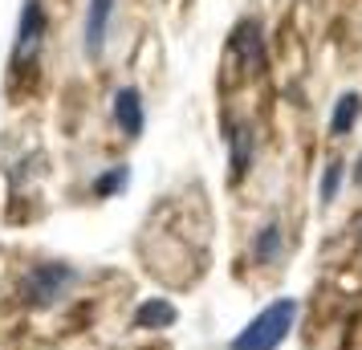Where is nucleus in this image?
I'll return each instance as SVG.
<instances>
[{
	"mask_svg": "<svg viewBox=\"0 0 362 350\" xmlns=\"http://www.w3.org/2000/svg\"><path fill=\"white\" fill-rule=\"evenodd\" d=\"M297 314H301L297 298H273L264 310L248 317L245 330L228 342V350H281L297 326Z\"/></svg>",
	"mask_w": 362,
	"mask_h": 350,
	"instance_id": "f257e3e1",
	"label": "nucleus"
},
{
	"mask_svg": "<svg viewBox=\"0 0 362 350\" xmlns=\"http://www.w3.org/2000/svg\"><path fill=\"white\" fill-rule=\"evenodd\" d=\"M78 281V269L74 265H62V261H41V265L29 269V277H25V305H33V310H45L53 305L57 298H66V289Z\"/></svg>",
	"mask_w": 362,
	"mask_h": 350,
	"instance_id": "f03ea898",
	"label": "nucleus"
},
{
	"mask_svg": "<svg viewBox=\"0 0 362 350\" xmlns=\"http://www.w3.org/2000/svg\"><path fill=\"white\" fill-rule=\"evenodd\" d=\"M228 57L245 69V74H261L264 69V29H261V21L257 17H245V21L232 25Z\"/></svg>",
	"mask_w": 362,
	"mask_h": 350,
	"instance_id": "7ed1b4c3",
	"label": "nucleus"
},
{
	"mask_svg": "<svg viewBox=\"0 0 362 350\" xmlns=\"http://www.w3.org/2000/svg\"><path fill=\"white\" fill-rule=\"evenodd\" d=\"M45 37V4L41 0H25L21 4V25H17V41H13V66H21L25 57H33L37 45Z\"/></svg>",
	"mask_w": 362,
	"mask_h": 350,
	"instance_id": "20e7f679",
	"label": "nucleus"
},
{
	"mask_svg": "<svg viewBox=\"0 0 362 350\" xmlns=\"http://www.w3.org/2000/svg\"><path fill=\"white\" fill-rule=\"evenodd\" d=\"M110 17H115V0H90L86 4V29H82L86 57H102L106 33H110Z\"/></svg>",
	"mask_w": 362,
	"mask_h": 350,
	"instance_id": "39448f33",
	"label": "nucleus"
},
{
	"mask_svg": "<svg viewBox=\"0 0 362 350\" xmlns=\"http://www.w3.org/2000/svg\"><path fill=\"white\" fill-rule=\"evenodd\" d=\"M115 127L127 139H139L147 127V110H143V94L134 86H118L115 90Z\"/></svg>",
	"mask_w": 362,
	"mask_h": 350,
	"instance_id": "423d86ee",
	"label": "nucleus"
},
{
	"mask_svg": "<svg viewBox=\"0 0 362 350\" xmlns=\"http://www.w3.org/2000/svg\"><path fill=\"white\" fill-rule=\"evenodd\" d=\"M228 167H232V184H240L252 167V155H257V134L248 122H228Z\"/></svg>",
	"mask_w": 362,
	"mask_h": 350,
	"instance_id": "0eeeda50",
	"label": "nucleus"
},
{
	"mask_svg": "<svg viewBox=\"0 0 362 350\" xmlns=\"http://www.w3.org/2000/svg\"><path fill=\"white\" fill-rule=\"evenodd\" d=\"M175 322H180V310L167 298H147L134 310V326H139V330H171Z\"/></svg>",
	"mask_w": 362,
	"mask_h": 350,
	"instance_id": "6e6552de",
	"label": "nucleus"
},
{
	"mask_svg": "<svg viewBox=\"0 0 362 350\" xmlns=\"http://www.w3.org/2000/svg\"><path fill=\"white\" fill-rule=\"evenodd\" d=\"M362 118V94L358 90H346L342 98L334 102V115H329V134L334 139H346L354 131V122Z\"/></svg>",
	"mask_w": 362,
	"mask_h": 350,
	"instance_id": "1a4fd4ad",
	"label": "nucleus"
},
{
	"mask_svg": "<svg viewBox=\"0 0 362 350\" xmlns=\"http://www.w3.org/2000/svg\"><path fill=\"white\" fill-rule=\"evenodd\" d=\"M281 249H285V233H281V224H264L261 233L252 236V261L257 265H277L281 261Z\"/></svg>",
	"mask_w": 362,
	"mask_h": 350,
	"instance_id": "9d476101",
	"label": "nucleus"
},
{
	"mask_svg": "<svg viewBox=\"0 0 362 350\" xmlns=\"http://www.w3.org/2000/svg\"><path fill=\"white\" fill-rule=\"evenodd\" d=\"M127 184H131V167L115 163L110 171H102L98 180H94V196H98V200H110V196H118Z\"/></svg>",
	"mask_w": 362,
	"mask_h": 350,
	"instance_id": "9b49d317",
	"label": "nucleus"
},
{
	"mask_svg": "<svg viewBox=\"0 0 362 350\" xmlns=\"http://www.w3.org/2000/svg\"><path fill=\"white\" fill-rule=\"evenodd\" d=\"M342 175H346V167L338 163V159H329V163L322 167V180H317V200H322V204H334V200H338Z\"/></svg>",
	"mask_w": 362,
	"mask_h": 350,
	"instance_id": "f8f14e48",
	"label": "nucleus"
},
{
	"mask_svg": "<svg viewBox=\"0 0 362 350\" xmlns=\"http://www.w3.org/2000/svg\"><path fill=\"white\" fill-rule=\"evenodd\" d=\"M350 180H354V187H358V192H362V155H358V159H354V175H350Z\"/></svg>",
	"mask_w": 362,
	"mask_h": 350,
	"instance_id": "ddd939ff",
	"label": "nucleus"
}]
</instances>
